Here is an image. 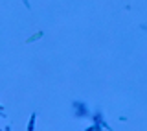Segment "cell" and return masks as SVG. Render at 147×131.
Masks as SVG:
<instances>
[{
    "label": "cell",
    "instance_id": "cell-1",
    "mask_svg": "<svg viewBox=\"0 0 147 131\" xmlns=\"http://www.w3.org/2000/svg\"><path fill=\"white\" fill-rule=\"evenodd\" d=\"M41 37H42V33L39 32V33H35V35H33V37H30V39L26 41V43H28V44H30V43H35V41H39V39H41Z\"/></svg>",
    "mask_w": 147,
    "mask_h": 131
}]
</instances>
